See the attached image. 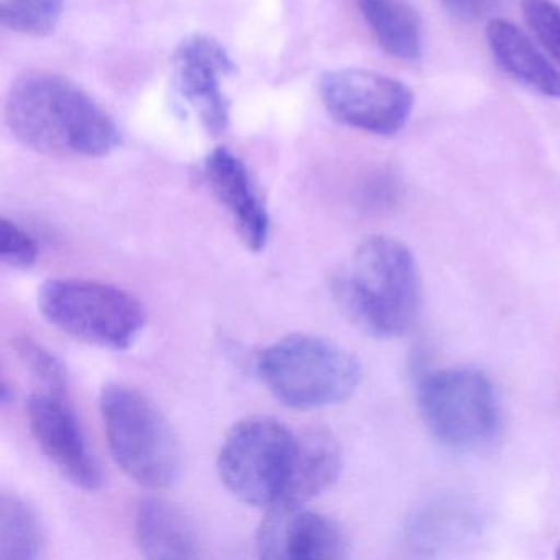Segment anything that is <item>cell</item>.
Listing matches in <instances>:
<instances>
[{
	"label": "cell",
	"instance_id": "obj_1",
	"mask_svg": "<svg viewBox=\"0 0 560 560\" xmlns=\"http://www.w3.org/2000/svg\"><path fill=\"white\" fill-rule=\"evenodd\" d=\"M5 122L22 145L42 155L103 159L122 143L113 117L57 74L19 78L5 101Z\"/></svg>",
	"mask_w": 560,
	"mask_h": 560
},
{
	"label": "cell",
	"instance_id": "obj_2",
	"mask_svg": "<svg viewBox=\"0 0 560 560\" xmlns=\"http://www.w3.org/2000/svg\"><path fill=\"white\" fill-rule=\"evenodd\" d=\"M332 294L343 316L375 339L405 336L418 323L422 283L415 255L386 235L365 238L334 278Z\"/></svg>",
	"mask_w": 560,
	"mask_h": 560
},
{
	"label": "cell",
	"instance_id": "obj_3",
	"mask_svg": "<svg viewBox=\"0 0 560 560\" xmlns=\"http://www.w3.org/2000/svg\"><path fill=\"white\" fill-rule=\"evenodd\" d=\"M257 370L271 395L294 409L339 405L362 382V366L349 350L310 334L271 343L258 357Z\"/></svg>",
	"mask_w": 560,
	"mask_h": 560
},
{
	"label": "cell",
	"instance_id": "obj_4",
	"mask_svg": "<svg viewBox=\"0 0 560 560\" xmlns=\"http://www.w3.org/2000/svg\"><path fill=\"white\" fill-rule=\"evenodd\" d=\"M101 415L114 460L142 487L160 490L182 471L178 439L147 396L122 383L101 392Z\"/></svg>",
	"mask_w": 560,
	"mask_h": 560
},
{
	"label": "cell",
	"instance_id": "obj_5",
	"mask_svg": "<svg viewBox=\"0 0 560 560\" xmlns=\"http://www.w3.org/2000/svg\"><path fill=\"white\" fill-rule=\"evenodd\" d=\"M38 307L51 326L104 347L126 350L145 327L142 304L120 288L100 281L55 278L38 291Z\"/></svg>",
	"mask_w": 560,
	"mask_h": 560
},
{
	"label": "cell",
	"instance_id": "obj_6",
	"mask_svg": "<svg viewBox=\"0 0 560 560\" xmlns=\"http://www.w3.org/2000/svg\"><path fill=\"white\" fill-rule=\"evenodd\" d=\"M298 432L271 418L238 422L219 452L222 483L244 503L273 508L283 504L293 475Z\"/></svg>",
	"mask_w": 560,
	"mask_h": 560
},
{
	"label": "cell",
	"instance_id": "obj_7",
	"mask_svg": "<svg viewBox=\"0 0 560 560\" xmlns=\"http://www.w3.org/2000/svg\"><path fill=\"white\" fill-rule=\"evenodd\" d=\"M418 405L435 441L452 451H474L500 428V399L480 370L444 369L422 376Z\"/></svg>",
	"mask_w": 560,
	"mask_h": 560
},
{
	"label": "cell",
	"instance_id": "obj_8",
	"mask_svg": "<svg viewBox=\"0 0 560 560\" xmlns=\"http://www.w3.org/2000/svg\"><path fill=\"white\" fill-rule=\"evenodd\" d=\"M319 93L334 119L375 136L398 133L415 104L401 81L366 70L329 71L320 78Z\"/></svg>",
	"mask_w": 560,
	"mask_h": 560
},
{
	"label": "cell",
	"instance_id": "obj_9",
	"mask_svg": "<svg viewBox=\"0 0 560 560\" xmlns=\"http://www.w3.org/2000/svg\"><path fill=\"white\" fill-rule=\"evenodd\" d=\"M234 71L224 45L209 35L186 38L173 58V88L211 136H221L231 122V103L222 83Z\"/></svg>",
	"mask_w": 560,
	"mask_h": 560
},
{
	"label": "cell",
	"instance_id": "obj_10",
	"mask_svg": "<svg viewBox=\"0 0 560 560\" xmlns=\"http://www.w3.org/2000/svg\"><path fill=\"white\" fill-rule=\"evenodd\" d=\"M28 424L51 464L77 487L100 490L104 471L88 445L77 415L58 393H34L28 399Z\"/></svg>",
	"mask_w": 560,
	"mask_h": 560
},
{
	"label": "cell",
	"instance_id": "obj_11",
	"mask_svg": "<svg viewBox=\"0 0 560 560\" xmlns=\"http://www.w3.org/2000/svg\"><path fill=\"white\" fill-rule=\"evenodd\" d=\"M261 559L339 560L349 553L346 530L303 504L270 508L257 533Z\"/></svg>",
	"mask_w": 560,
	"mask_h": 560
},
{
	"label": "cell",
	"instance_id": "obj_12",
	"mask_svg": "<svg viewBox=\"0 0 560 560\" xmlns=\"http://www.w3.org/2000/svg\"><path fill=\"white\" fill-rule=\"evenodd\" d=\"M205 172L244 244L250 250H264L270 238V215L247 165L231 150L215 149L206 159Z\"/></svg>",
	"mask_w": 560,
	"mask_h": 560
},
{
	"label": "cell",
	"instance_id": "obj_13",
	"mask_svg": "<svg viewBox=\"0 0 560 560\" xmlns=\"http://www.w3.org/2000/svg\"><path fill=\"white\" fill-rule=\"evenodd\" d=\"M136 537L139 549L149 559L185 560L199 556L195 524L179 508L160 498L140 501Z\"/></svg>",
	"mask_w": 560,
	"mask_h": 560
},
{
	"label": "cell",
	"instance_id": "obj_14",
	"mask_svg": "<svg viewBox=\"0 0 560 560\" xmlns=\"http://www.w3.org/2000/svg\"><path fill=\"white\" fill-rule=\"evenodd\" d=\"M487 40L494 60L508 74L542 96L560 100L559 71L521 28L504 19H491Z\"/></svg>",
	"mask_w": 560,
	"mask_h": 560
},
{
	"label": "cell",
	"instance_id": "obj_15",
	"mask_svg": "<svg viewBox=\"0 0 560 560\" xmlns=\"http://www.w3.org/2000/svg\"><path fill=\"white\" fill-rule=\"evenodd\" d=\"M342 465V448L332 432L323 428L298 432L293 475L283 504H304L329 490L339 478Z\"/></svg>",
	"mask_w": 560,
	"mask_h": 560
},
{
	"label": "cell",
	"instance_id": "obj_16",
	"mask_svg": "<svg viewBox=\"0 0 560 560\" xmlns=\"http://www.w3.org/2000/svg\"><path fill=\"white\" fill-rule=\"evenodd\" d=\"M355 4L373 37L389 57L402 61L421 58V19L406 0H355Z\"/></svg>",
	"mask_w": 560,
	"mask_h": 560
},
{
	"label": "cell",
	"instance_id": "obj_17",
	"mask_svg": "<svg viewBox=\"0 0 560 560\" xmlns=\"http://www.w3.org/2000/svg\"><path fill=\"white\" fill-rule=\"evenodd\" d=\"M42 526L37 511L24 498H0V559L31 560L40 556Z\"/></svg>",
	"mask_w": 560,
	"mask_h": 560
},
{
	"label": "cell",
	"instance_id": "obj_18",
	"mask_svg": "<svg viewBox=\"0 0 560 560\" xmlns=\"http://www.w3.org/2000/svg\"><path fill=\"white\" fill-rule=\"evenodd\" d=\"M65 0H0V21L9 31L45 37L60 22Z\"/></svg>",
	"mask_w": 560,
	"mask_h": 560
},
{
	"label": "cell",
	"instance_id": "obj_19",
	"mask_svg": "<svg viewBox=\"0 0 560 560\" xmlns=\"http://www.w3.org/2000/svg\"><path fill=\"white\" fill-rule=\"evenodd\" d=\"M15 352L27 369L58 395L67 393L68 373L63 362L31 337L15 340Z\"/></svg>",
	"mask_w": 560,
	"mask_h": 560
},
{
	"label": "cell",
	"instance_id": "obj_20",
	"mask_svg": "<svg viewBox=\"0 0 560 560\" xmlns=\"http://www.w3.org/2000/svg\"><path fill=\"white\" fill-rule=\"evenodd\" d=\"M524 21L542 47L560 63V8L552 0H523Z\"/></svg>",
	"mask_w": 560,
	"mask_h": 560
},
{
	"label": "cell",
	"instance_id": "obj_21",
	"mask_svg": "<svg viewBox=\"0 0 560 560\" xmlns=\"http://www.w3.org/2000/svg\"><path fill=\"white\" fill-rule=\"evenodd\" d=\"M0 258L12 268H31L38 260V245L21 225L9 219L0 222Z\"/></svg>",
	"mask_w": 560,
	"mask_h": 560
},
{
	"label": "cell",
	"instance_id": "obj_22",
	"mask_svg": "<svg viewBox=\"0 0 560 560\" xmlns=\"http://www.w3.org/2000/svg\"><path fill=\"white\" fill-rule=\"evenodd\" d=\"M442 2L452 14L468 21L485 18L501 4V0H442Z\"/></svg>",
	"mask_w": 560,
	"mask_h": 560
},
{
	"label": "cell",
	"instance_id": "obj_23",
	"mask_svg": "<svg viewBox=\"0 0 560 560\" xmlns=\"http://www.w3.org/2000/svg\"><path fill=\"white\" fill-rule=\"evenodd\" d=\"M11 399H14V392H12L8 382H2V385H0V401H2V405H9Z\"/></svg>",
	"mask_w": 560,
	"mask_h": 560
},
{
	"label": "cell",
	"instance_id": "obj_24",
	"mask_svg": "<svg viewBox=\"0 0 560 560\" xmlns=\"http://www.w3.org/2000/svg\"><path fill=\"white\" fill-rule=\"evenodd\" d=\"M556 556H557V559H560V542H559V546H557Z\"/></svg>",
	"mask_w": 560,
	"mask_h": 560
}]
</instances>
